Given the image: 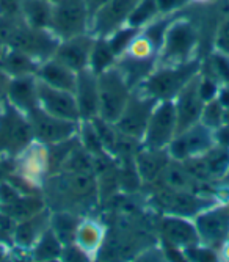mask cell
<instances>
[{
	"mask_svg": "<svg viewBox=\"0 0 229 262\" xmlns=\"http://www.w3.org/2000/svg\"><path fill=\"white\" fill-rule=\"evenodd\" d=\"M170 159L171 157L167 149H148L140 146V151L136 152L135 159L136 171H139L140 179L152 182L160 178L164 174V170Z\"/></svg>",
	"mask_w": 229,
	"mask_h": 262,
	"instance_id": "7402d4cb",
	"label": "cell"
},
{
	"mask_svg": "<svg viewBox=\"0 0 229 262\" xmlns=\"http://www.w3.org/2000/svg\"><path fill=\"white\" fill-rule=\"evenodd\" d=\"M160 229H162L164 239L174 248L189 250L192 247L201 245L195 223L187 217L168 215V213H165L162 219V228Z\"/></svg>",
	"mask_w": 229,
	"mask_h": 262,
	"instance_id": "e0dca14e",
	"label": "cell"
},
{
	"mask_svg": "<svg viewBox=\"0 0 229 262\" xmlns=\"http://www.w3.org/2000/svg\"><path fill=\"white\" fill-rule=\"evenodd\" d=\"M157 17H160V13H158L155 0H142V2L136 5V8L132 11L130 17L126 22V26L133 27L136 30H142L148 27Z\"/></svg>",
	"mask_w": 229,
	"mask_h": 262,
	"instance_id": "f546056e",
	"label": "cell"
},
{
	"mask_svg": "<svg viewBox=\"0 0 229 262\" xmlns=\"http://www.w3.org/2000/svg\"><path fill=\"white\" fill-rule=\"evenodd\" d=\"M5 51H7V46H4L2 42H0V60H2V57H4V54H5Z\"/></svg>",
	"mask_w": 229,
	"mask_h": 262,
	"instance_id": "f35d334b",
	"label": "cell"
},
{
	"mask_svg": "<svg viewBox=\"0 0 229 262\" xmlns=\"http://www.w3.org/2000/svg\"><path fill=\"white\" fill-rule=\"evenodd\" d=\"M199 123H202L205 127H209L212 130H215L224 124V107L221 105L218 98L211 99L204 104Z\"/></svg>",
	"mask_w": 229,
	"mask_h": 262,
	"instance_id": "4dcf8cb0",
	"label": "cell"
},
{
	"mask_svg": "<svg viewBox=\"0 0 229 262\" xmlns=\"http://www.w3.org/2000/svg\"><path fill=\"white\" fill-rule=\"evenodd\" d=\"M38 66H39V61H36L33 57L17 49H10V47H7L2 60H0V68H2L10 77L35 76Z\"/></svg>",
	"mask_w": 229,
	"mask_h": 262,
	"instance_id": "603a6c76",
	"label": "cell"
},
{
	"mask_svg": "<svg viewBox=\"0 0 229 262\" xmlns=\"http://www.w3.org/2000/svg\"><path fill=\"white\" fill-rule=\"evenodd\" d=\"M104 242V226L95 220H80L77 235H76V245L86 253L88 256L96 254Z\"/></svg>",
	"mask_w": 229,
	"mask_h": 262,
	"instance_id": "d4e9b609",
	"label": "cell"
},
{
	"mask_svg": "<svg viewBox=\"0 0 229 262\" xmlns=\"http://www.w3.org/2000/svg\"><path fill=\"white\" fill-rule=\"evenodd\" d=\"M33 141L27 115L4 101L0 108V160L17 159Z\"/></svg>",
	"mask_w": 229,
	"mask_h": 262,
	"instance_id": "3957f363",
	"label": "cell"
},
{
	"mask_svg": "<svg viewBox=\"0 0 229 262\" xmlns=\"http://www.w3.org/2000/svg\"><path fill=\"white\" fill-rule=\"evenodd\" d=\"M49 223L51 212L48 209L35 213L26 220L17 222L11 232L14 245L20 250H32L33 245L39 241V237L44 234V231L49 228Z\"/></svg>",
	"mask_w": 229,
	"mask_h": 262,
	"instance_id": "d6986e66",
	"label": "cell"
},
{
	"mask_svg": "<svg viewBox=\"0 0 229 262\" xmlns=\"http://www.w3.org/2000/svg\"><path fill=\"white\" fill-rule=\"evenodd\" d=\"M27 118L32 127L35 143H39V145L44 146L58 145V143L77 137L79 134L80 123L61 120V118L49 115L39 107L30 112Z\"/></svg>",
	"mask_w": 229,
	"mask_h": 262,
	"instance_id": "9c48e42d",
	"label": "cell"
},
{
	"mask_svg": "<svg viewBox=\"0 0 229 262\" xmlns=\"http://www.w3.org/2000/svg\"><path fill=\"white\" fill-rule=\"evenodd\" d=\"M155 104H157L155 99L149 98L142 90L133 88L123 113L120 115V118L113 126L117 127L121 137L130 141H139L142 145L145 130L148 127L149 116Z\"/></svg>",
	"mask_w": 229,
	"mask_h": 262,
	"instance_id": "5b68a950",
	"label": "cell"
},
{
	"mask_svg": "<svg viewBox=\"0 0 229 262\" xmlns=\"http://www.w3.org/2000/svg\"><path fill=\"white\" fill-rule=\"evenodd\" d=\"M51 32L58 39H66L89 32L86 0H58L54 4Z\"/></svg>",
	"mask_w": 229,
	"mask_h": 262,
	"instance_id": "52a82bcc",
	"label": "cell"
},
{
	"mask_svg": "<svg viewBox=\"0 0 229 262\" xmlns=\"http://www.w3.org/2000/svg\"><path fill=\"white\" fill-rule=\"evenodd\" d=\"M157 204L164 209L168 215H179L192 219L202 209L209 207L211 203L201 196H196L193 192H184V190H173L162 192L157 196Z\"/></svg>",
	"mask_w": 229,
	"mask_h": 262,
	"instance_id": "9a60e30c",
	"label": "cell"
},
{
	"mask_svg": "<svg viewBox=\"0 0 229 262\" xmlns=\"http://www.w3.org/2000/svg\"><path fill=\"white\" fill-rule=\"evenodd\" d=\"M173 102L177 116V132L201 121L205 101L199 93V73L177 93Z\"/></svg>",
	"mask_w": 229,
	"mask_h": 262,
	"instance_id": "4fadbf2b",
	"label": "cell"
},
{
	"mask_svg": "<svg viewBox=\"0 0 229 262\" xmlns=\"http://www.w3.org/2000/svg\"><path fill=\"white\" fill-rule=\"evenodd\" d=\"M192 2H205V0H192Z\"/></svg>",
	"mask_w": 229,
	"mask_h": 262,
	"instance_id": "b9f144b4",
	"label": "cell"
},
{
	"mask_svg": "<svg viewBox=\"0 0 229 262\" xmlns=\"http://www.w3.org/2000/svg\"><path fill=\"white\" fill-rule=\"evenodd\" d=\"M142 0H108L89 20V33L95 36H108L114 30L126 26L132 11Z\"/></svg>",
	"mask_w": 229,
	"mask_h": 262,
	"instance_id": "8fae6325",
	"label": "cell"
},
{
	"mask_svg": "<svg viewBox=\"0 0 229 262\" xmlns=\"http://www.w3.org/2000/svg\"><path fill=\"white\" fill-rule=\"evenodd\" d=\"M22 0H0V16H19Z\"/></svg>",
	"mask_w": 229,
	"mask_h": 262,
	"instance_id": "e575fe53",
	"label": "cell"
},
{
	"mask_svg": "<svg viewBox=\"0 0 229 262\" xmlns=\"http://www.w3.org/2000/svg\"><path fill=\"white\" fill-rule=\"evenodd\" d=\"M95 39L96 36L91 35L89 32L66 39H60L54 58H57L67 68H71L74 73H80L83 69H88Z\"/></svg>",
	"mask_w": 229,
	"mask_h": 262,
	"instance_id": "5bb4252c",
	"label": "cell"
},
{
	"mask_svg": "<svg viewBox=\"0 0 229 262\" xmlns=\"http://www.w3.org/2000/svg\"><path fill=\"white\" fill-rule=\"evenodd\" d=\"M44 209H45V203L41 196L26 195V193H20L13 203L0 207V210L5 212L7 215L11 217L16 223L35 215V213H38Z\"/></svg>",
	"mask_w": 229,
	"mask_h": 262,
	"instance_id": "4316f807",
	"label": "cell"
},
{
	"mask_svg": "<svg viewBox=\"0 0 229 262\" xmlns=\"http://www.w3.org/2000/svg\"><path fill=\"white\" fill-rule=\"evenodd\" d=\"M35 76L39 82L45 85L58 90L73 91V93L77 83V73H74L71 68H67L66 64H63L54 57L41 61Z\"/></svg>",
	"mask_w": 229,
	"mask_h": 262,
	"instance_id": "ffe728a7",
	"label": "cell"
},
{
	"mask_svg": "<svg viewBox=\"0 0 229 262\" xmlns=\"http://www.w3.org/2000/svg\"><path fill=\"white\" fill-rule=\"evenodd\" d=\"M198 47V30L186 17L171 19L165 30L157 57V64H177L195 58Z\"/></svg>",
	"mask_w": 229,
	"mask_h": 262,
	"instance_id": "7a4b0ae2",
	"label": "cell"
},
{
	"mask_svg": "<svg viewBox=\"0 0 229 262\" xmlns=\"http://www.w3.org/2000/svg\"><path fill=\"white\" fill-rule=\"evenodd\" d=\"M199 71L201 63L196 58L177 64H157L136 88L155 101H173Z\"/></svg>",
	"mask_w": 229,
	"mask_h": 262,
	"instance_id": "6da1fadb",
	"label": "cell"
},
{
	"mask_svg": "<svg viewBox=\"0 0 229 262\" xmlns=\"http://www.w3.org/2000/svg\"><path fill=\"white\" fill-rule=\"evenodd\" d=\"M217 145L214 130L205 127L202 123H196L176 134L167 151L171 159L186 162L202 156Z\"/></svg>",
	"mask_w": 229,
	"mask_h": 262,
	"instance_id": "30bf717a",
	"label": "cell"
},
{
	"mask_svg": "<svg viewBox=\"0 0 229 262\" xmlns=\"http://www.w3.org/2000/svg\"><path fill=\"white\" fill-rule=\"evenodd\" d=\"M98 91H99V116L102 121L114 124L123 113L133 88L114 64L104 73L98 74Z\"/></svg>",
	"mask_w": 229,
	"mask_h": 262,
	"instance_id": "277c9868",
	"label": "cell"
},
{
	"mask_svg": "<svg viewBox=\"0 0 229 262\" xmlns=\"http://www.w3.org/2000/svg\"><path fill=\"white\" fill-rule=\"evenodd\" d=\"M108 0H86V7H88V13H89V20L93 17V14L101 8L104 7Z\"/></svg>",
	"mask_w": 229,
	"mask_h": 262,
	"instance_id": "8d00e7d4",
	"label": "cell"
},
{
	"mask_svg": "<svg viewBox=\"0 0 229 262\" xmlns=\"http://www.w3.org/2000/svg\"><path fill=\"white\" fill-rule=\"evenodd\" d=\"M44 2H49V4H57L58 0H44Z\"/></svg>",
	"mask_w": 229,
	"mask_h": 262,
	"instance_id": "ab89813d",
	"label": "cell"
},
{
	"mask_svg": "<svg viewBox=\"0 0 229 262\" xmlns=\"http://www.w3.org/2000/svg\"><path fill=\"white\" fill-rule=\"evenodd\" d=\"M211 64H212V77L217 79V82L229 83V55L217 51L212 54Z\"/></svg>",
	"mask_w": 229,
	"mask_h": 262,
	"instance_id": "1f68e13d",
	"label": "cell"
},
{
	"mask_svg": "<svg viewBox=\"0 0 229 262\" xmlns=\"http://www.w3.org/2000/svg\"><path fill=\"white\" fill-rule=\"evenodd\" d=\"M11 79L13 77H10L5 71L0 68V99L7 98V91H8V85H10Z\"/></svg>",
	"mask_w": 229,
	"mask_h": 262,
	"instance_id": "d590c367",
	"label": "cell"
},
{
	"mask_svg": "<svg viewBox=\"0 0 229 262\" xmlns=\"http://www.w3.org/2000/svg\"><path fill=\"white\" fill-rule=\"evenodd\" d=\"M4 101H5V99H0V108H2V105H4Z\"/></svg>",
	"mask_w": 229,
	"mask_h": 262,
	"instance_id": "60d3db41",
	"label": "cell"
},
{
	"mask_svg": "<svg viewBox=\"0 0 229 262\" xmlns=\"http://www.w3.org/2000/svg\"><path fill=\"white\" fill-rule=\"evenodd\" d=\"M8 254V251H7V248H5V245L0 242V259H4L5 256Z\"/></svg>",
	"mask_w": 229,
	"mask_h": 262,
	"instance_id": "74e56055",
	"label": "cell"
},
{
	"mask_svg": "<svg viewBox=\"0 0 229 262\" xmlns=\"http://www.w3.org/2000/svg\"><path fill=\"white\" fill-rule=\"evenodd\" d=\"M117 60H118V57L114 55L113 49L110 47L107 36H96L95 44H93V51H91L88 69H91L98 76V74L104 73L105 69L117 64Z\"/></svg>",
	"mask_w": 229,
	"mask_h": 262,
	"instance_id": "83f0119b",
	"label": "cell"
},
{
	"mask_svg": "<svg viewBox=\"0 0 229 262\" xmlns=\"http://www.w3.org/2000/svg\"><path fill=\"white\" fill-rule=\"evenodd\" d=\"M79 225H80V219L71 212H66V210L51 212L49 228L57 235V239L63 244V247L73 245L76 242Z\"/></svg>",
	"mask_w": 229,
	"mask_h": 262,
	"instance_id": "484cf974",
	"label": "cell"
},
{
	"mask_svg": "<svg viewBox=\"0 0 229 262\" xmlns=\"http://www.w3.org/2000/svg\"><path fill=\"white\" fill-rule=\"evenodd\" d=\"M79 113L82 121H93L99 116V91L98 76L91 69L77 73V83L74 88Z\"/></svg>",
	"mask_w": 229,
	"mask_h": 262,
	"instance_id": "2e32d148",
	"label": "cell"
},
{
	"mask_svg": "<svg viewBox=\"0 0 229 262\" xmlns=\"http://www.w3.org/2000/svg\"><path fill=\"white\" fill-rule=\"evenodd\" d=\"M5 101L11 104L14 108L29 115L35 108H38V79L36 76H22L13 77Z\"/></svg>",
	"mask_w": 229,
	"mask_h": 262,
	"instance_id": "ac0fdd59",
	"label": "cell"
},
{
	"mask_svg": "<svg viewBox=\"0 0 229 262\" xmlns=\"http://www.w3.org/2000/svg\"><path fill=\"white\" fill-rule=\"evenodd\" d=\"M63 244L57 239L52 229L48 228L39 237V241L33 245L32 254L38 260H57L63 256Z\"/></svg>",
	"mask_w": 229,
	"mask_h": 262,
	"instance_id": "f1b7e54d",
	"label": "cell"
},
{
	"mask_svg": "<svg viewBox=\"0 0 229 262\" xmlns=\"http://www.w3.org/2000/svg\"><path fill=\"white\" fill-rule=\"evenodd\" d=\"M17 159H20V178L30 184L39 182L45 171L49 170V149L48 146L32 143V145L22 152Z\"/></svg>",
	"mask_w": 229,
	"mask_h": 262,
	"instance_id": "44dd1931",
	"label": "cell"
},
{
	"mask_svg": "<svg viewBox=\"0 0 229 262\" xmlns=\"http://www.w3.org/2000/svg\"><path fill=\"white\" fill-rule=\"evenodd\" d=\"M190 2L192 0H155L160 16H173Z\"/></svg>",
	"mask_w": 229,
	"mask_h": 262,
	"instance_id": "d6a6232c",
	"label": "cell"
},
{
	"mask_svg": "<svg viewBox=\"0 0 229 262\" xmlns=\"http://www.w3.org/2000/svg\"><path fill=\"white\" fill-rule=\"evenodd\" d=\"M54 13V4L44 0H22L20 16L27 26L33 29H48L51 30Z\"/></svg>",
	"mask_w": 229,
	"mask_h": 262,
	"instance_id": "cb8c5ba5",
	"label": "cell"
},
{
	"mask_svg": "<svg viewBox=\"0 0 229 262\" xmlns=\"http://www.w3.org/2000/svg\"><path fill=\"white\" fill-rule=\"evenodd\" d=\"M177 134V116L173 101H157L149 116L142 145L148 149H167Z\"/></svg>",
	"mask_w": 229,
	"mask_h": 262,
	"instance_id": "8992f818",
	"label": "cell"
},
{
	"mask_svg": "<svg viewBox=\"0 0 229 262\" xmlns=\"http://www.w3.org/2000/svg\"><path fill=\"white\" fill-rule=\"evenodd\" d=\"M215 49L229 55V17L223 20L215 36Z\"/></svg>",
	"mask_w": 229,
	"mask_h": 262,
	"instance_id": "836d02e7",
	"label": "cell"
},
{
	"mask_svg": "<svg viewBox=\"0 0 229 262\" xmlns=\"http://www.w3.org/2000/svg\"><path fill=\"white\" fill-rule=\"evenodd\" d=\"M38 105L49 115L61 120L80 123V113L73 91L58 90L38 80Z\"/></svg>",
	"mask_w": 229,
	"mask_h": 262,
	"instance_id": "7c38bea8",
	"label": "cell"
},
{
	"mask_svg": "<svg viewBox=\"0 0 229 262\" xmlns=\"http://www.w3.org/2000/svg\"><path fill=\"white\" fill-rule=\"evenodd\" d=\"M199 244L209 250H220L229 241V206L218 204L202 209L193 217Z\"/></svg>",
	"mask_w": 229,
	"mask_h": 262,
	"instance_id": "ba28073f",
	"label": "cell"
}]
</instances>
